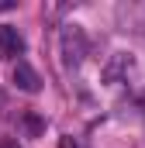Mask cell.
<instances>
[{
	"label": "cell",
	"instance_id": "5",
	"mask_svg": "<svg viewBox=\"0 0 145 148\" xmlns=\"http://www.w3.org/2000/svg\"><path fill=\"white\" fill-rule=\"evenodd\" d=\"M21 124H24V131H28L31 138H41V134H45V117L35 114V110H24V114H21Z\"/></svg>",
	"mask_w": 145,
	"mask_h": 148
},
{
	"label": "cell",
	"instance_id": "3",
	"mask_svg": "<svg viewBox=\"0 0 145 148\" xmlns=\"http://www.w3.org/2000/svg\"><path fill=\"white\" fill-rule=\"evenodd\" d=\"M21 52H24V38L17 35V28H10V24H0V59L21 55Z\"/></svg>",
	"mask_w": 145,
	"mask_h": 148
},
{
	"label": "cell",
	"instance_id": "1",
	"mask_svg": "<svg viewBox=\"0 0 145 148\" xmlns=\"http://www.w3.org/2000/svg\"><path fill=\"white\" fill-rule=\"evenodd\" d=\"M59 55L66 69H79V62L86 59V31L79 24H66L59 31Z\"/></svg>",
	"mask_w": 145,
	"mask_h": 148
},
{
	"label": "cell",
	"instance_id": "7",
	"mask_svg": "<svg viewBox=\"0 0 145 148\" xmlns=\"http://www.w3.org/2000/svg\"><path fill=\"white\" fill-rule=\"evenodd\" d=\"M0 148H21V145H17V138H0Z\"/></svg>",
	"mask_w": 145,
	"mask_h": 148
},
{
	"label": "cell",
	"instance_id": "8",
	"mask_svg": "<svg viewBox=\"0 0 145 148\" xmlns=\"http://www.w3.org/2000/svg\"><path fill=\"white\" fill-rule=\"evenodd\" d=\"M0 114H3V93H0Z\"/></svg>",
	"mask_w": 145,
	"mask_h": 148
},
{
	"label": "cell",
	"instance_id": "6",
	"mask_svg": "<svg viewBox=\"0 0 145 148\" xmlns=\"http://www.w3.org/2000/svg\"><path fill=\"white\" fill-rule=\"evenodd\" d=\"M59 148H79V141H76L72 134H62V138H59Z\"/></svg>",
	"mask_w": 145,
	"mask_h": 148
},
{
	"label": "cell",
	"instance_id": "4",
	"mask_svg": "<svg viewBox=\"0 0 145 148\" xmlns=\"http://www.w3.org/2000/svg\"><path fill=\"white\" fill-rule=\"evenodd\" d=\"M14 83H17V90H24V93H38V90H41V79H38V73L28 62H17V66H14Z\"/></svg>",
	"mask_w": 145,
	"mask_h": 148
},
{
	"label": "cell",
	"instance_id": "2",
	"mask_svg": "<svg viewBox=\"0 0 145 148\" xmlns=\"http://www.w3.org/2000/svg\"><path fill=\"white\" fill-rule=\"evenodd\" d=\"M131 69H135V59L128 52H114L107 59V66H104V83H117V79H124Z\"/></svg>",
	"mask_w": 145,
	"mask_h": 148
}]
</instances>
